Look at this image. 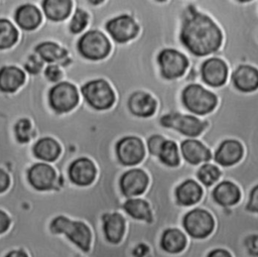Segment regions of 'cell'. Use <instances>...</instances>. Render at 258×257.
I'll return each mask as SVG.
<instances>
[{"label": "cell", "mask_w": 258, "mask_h": 257, "mask_svg": "<svg viewBox=\"0 0 258 257\" xmlns=\"http://www.w3.org/2000/svg\"><path fill=\"white\" fill-rule=\"evenodd\" d=\"M179 40L191 56L205 57L218 52L223 43V33L218 24L195 1H189L180 24Z\"/></svg>", "instance_id": "6da1fadb"}, {"label": "cell", "mask_w": 258, "mask_h": 257, "mask_svg": "<svg viewBox=\"0 0 258 257\" xmlns=\"http://www.w3.org/2000/svg\"><path fill=\"white\" fill-rule=\"evenodd\" d=\"M49 230L55 235H66L82 252L89 253L91 251L92 231L85 223L73 221L64 216H57L50 222Z\"/></svg>", "instance_id": "7a4b0ae2"}, {"label": "cell", "mask_w": 258, "mask_h": 257, "mask_svg": "<svg viewBox=\"0 0 258 257\" xmlns=\"http://www.w3.org/2000/svg\"><path fill=\"white\" fill-rule=\"evenodd\" d=\"M180 98L183 107L190 113L199 116L212 113L219 104L215 93L197 83L186 85L181 91Z\"/></svg>", "instance_id": "3957f363"}, {"label": "cell", "mask_w": 258, "mask_h": 257, "mask_svg": "<svg viewBox=\"0 0 258 257\" xmlns=\"http://www.w3.org/2000/svg\"><path fill=\"white\" fill-rule=\"evenodd\" d=\"M181 227L186 235L195 240L209 238L216 229L214 216L206 209L194 207L181 219Z\"/></svg>", "instance_id": "277c9868"}, {"label": "cell", "mask_w": 258, "mask_h": 257, "mask_svg": "<svg viewBox=\"0 0 258 257\" xmlns=\"http://www.w3.org/2000/svg\"><path fill=\"white\" fill-rule=\"evenodd\" d=\"M161 126L173 129L183 136L196 138L201 137L205 130L210 126V122L206 119H200L194 115L182 114L178 111H172L160 118Z\"/></svg>", "instance_id": "5b68a950"}, {"label": "cell", "mask_w": 258, "mask_h": 257, "mask_svg": "<svg viewBox=\"0 0 258 257\" xmlns=\"http://www.w3.org/2000/svg\"><path fill=\"white\" fill-rule=\"evenodd\" d=\"M161 76L166 80H175L182 77L189 67L185 54L174 48H164L157 56Z\"/></svg>", "instance_id": "8992f818"}, {"label": "cell", "mask_w": 258, "mask_h": 257, "mask_svg": "<svg viewBox=\"0 0 258 257\" xmlns=\"http://www.w3.org/2000/svg\"><path fill=\"white\" fill-rule=\"evenodd\" d=\"M82 94L86 101L98 110L110 108L115 101L114 92L105 80H94L88 82L83 86Z\"/></svg>", "instance_id": "52a82bcc"}, {"label": "cell", "mask_w": 258, "mask_h": 257, "mask_svg": "<svg viewBox=\"0 0 258 257\" xmlns=\"http://www.w3.org/2000/svg\"><path fill=\"white\" fill-rule=\"evenodd\" d=\"M78 47L82 55L89 59H102L110 52V42L107 36L99 30H90L79 40Z\"/></svg>", "instance_id": "ba28073f"}, {"label": "cell", "mask_w": 258, "mask_h": 257, "mask_svg": "<svg viewBox=\"0 0 258 257\" xmlns=\"http://www.w3.org/2000/svg\"><path fill=\"white\" fill-rule=\"evenodd\" d=\"M201 81L213 89H219L227 84L229 68L227 62L218 56L204 60L200 67Z\"/></svg>", "instance_id": "9c48e42d"}, {"label": "cell", "mask_w": 258, "mask_h": 257, "mask_svg": "<svg viewBox=\"0 0 258 257\" xmlns=\"http://www.w3.org/2000/svg\"><path fill=\"white\" fill-rule=\"evenodd\" d=\"M79 102L77 88L68 83L61 82L49 91V103L51 108L57 113L69 112L73 110Z\"/></svg>", "instance_id": "30bf717a"}, {"label": "cell", "mask_w": 258, "mask_h": 257, "mask_svg": "<svg viewBox=\"0 0 258 257\" xmlns=\"http://www.w3.org/2000/svg\"><path fill=\"white\" fill-rule=\"evenodd\" d=\"M116 154L122 164L135 165L145 155L143 142L136 136L124 137L116 145Z\"/></svg>", "instance_id": "8fae6325"}, {"label": "cell", "mask_w": 258, "mask_h": 257, "mask_svg": "<svg viewBox=\"0 0 258 257\" xmlns=\"http://www.w3.org/2000/svg\"><path fill=\"white\" fill-rule=\"evenodd\" d=\"M204 188L192 178H186L174 188L175 204L183 209L197 206L204 198Z\"/></svg>", "instance_id": "7c38bea8"}, {"label": "cell", "mask_w": 258, "mask_h": 257, "mask_svg": "<svg viewBox=\"0 0 258 257\" xmlns=\"http://www.w3.org/2000/svg\"><path fill=\"white\" fill-rule=\"evenodd\" d=\"M244 156V147L240 141L234 138H227L218 145L215 151L214 161L223 167L234 166Z\"/></svg>", "instance_id": "4fadbf2b"}, {"label": "cell", "mask_w": 258, "mask_h": 257, "mask_svg": "<svg viewBox=\"0 0 258 257\" xmlns=\"http://www.w3.org/2000/svg\"><path fill=\"white\" fill-rule=\"evenodd\" d=\"M231 84L240 93L251 94L258 90V69L243 63L238 66L231 74Z\"/></svg>", "instance_id": "5bb4252c"}, {"label": "cell", "mask_w": 258, "mask_h": 257, "mask_svg": "<svg viewBox=\"0 0 258 257\" xmlns=\"http://www.w3.org/2000/svg\"><path fill=\"white\" fill-rule=\"evenodd\" d=\"M211 198L220 207L232 208L241 202L242 190L234 181L221 180L211 190Z\"/></svg>", "instance_id": "9a60e30c"}, {"label": "cell", "mask_w": 258, "mask_h": 257, "mask_svg": "<svg viewBox=\"0 0 258 257\" xmlns=\"http://www.w3.org/2000/svg\"><path fill=\"white\" fill-rule=\"evenodd\" d=\"M149 183L147 173L140 168H133L126 171L120 179V188L125 197L131 198L142 195Z\"/></svg>", "instance_id": "2e32d148"}, {"label": "cell", "mask_w": 258, "mask_h": 257, "mask_svg": "<svg viewBox=\"0 0 258 257\" xmlns=\"http://www.w3.org/2000/svg\"><path fill=\"white\" fill-rule=\"evenodd\" d=\"M106 28L111 36L118 42H126L134 38L139 27L130 15H120L108 21Z\"/></svg>", "instance_id": "e0dca14e"}, {"label": "cell", "mask_w": 258, "mask_h": 257, "mask_svg": "<svg viewBox=\"0 0 258 257\" xmlns=\"http://www.w3.org/2000/svg\"><path fill=\"white\" fill-rule=\"evenodd\" d=\"M180 152L184 161L190 165L208 163L212 159L211 149L202 141L194 138L181 141Z\"/></svg>", "instance_id": "ac0fdd59"}, {"label": "cell", "mask_w": 258, "mask_h": 257, "mask_svg": "<svg viewBox=\"0 0 258 257\" xmlns=\"http://www.w3.org/2000/svg\"><path fill=\"white\" fill-rule=\"evenodd\" d=\"M187 243V235L181 229L171 227L162 232L159 240V247L167 254L177 255L185 250Z\"/></svg>", "instance_id": "d6986e66"}, {"label": "cell", "mask_w": 258, "mask_h": 257, "mask_svg": "<svg viewBox=\"0 0 258 257\" xmlns=\"http://www.w3.org/2000/svg\"><path fill=\"white\" fill-rule=\"evenodd\" d=\"M103 233L108 243L118 245L124 238L126 222L119 213H107L102 217Z\"/></svg>", "instance_id": "ffe728a7"}, {"label": "cell", "mask_w": 258, "mask_h": 257, "mask_svg": "<svg viewBox=\"0 0 258 257\" xmlns=\"http://www.w3.org/2000/svg\"><path fill=\"white\" fill-rule=\"evenodd\" d=\"M70 179L77 185L87 186L96 177V167L89 158H79L72 162L69 168Z\"/></svg>", "instance_id": "44dd1931"}, {"label": "cell", "mask_w": 258, "mask_h": 257, "mask_svg": "<svg viewBox=\"0 0 258 257\" xmlns=\"http://www.w3.org/2000/svg\"><path fill=\"white\" fill-rule=\"evenodd\" d=\"M27 178L31 186L35 189L48 190L53 187L55 181V171L48 164L36 163L29 168Z\"/></svg>", "instance_id": "7402d4cb"}, {"label": "cell", "mask_w": 258, "mask_h": 257, "mask_svg": "<svg viewBox=\"0 0 258 257\" xmlns=\"http://www.w3.org/2000/svg\"><path fill=\"white\" fill-rule=\"evenodd\" d=\"M129 109L132 114L138 117H150L157 108L155 99L144 92H135L129 98Z\"/></svg>", "instance_id": "603a6c76"}, {"label": "cell", "mask_w": 258, "mask_h": 257, "mask_svg": "<svg viewBox=\"0 0 258 257\" xmlns=\"http://www.w3.org/2000/svg\"><path fill=\"white\" fill-rule=\"evenodd\" d=\"M124 211L133 219L143 221L148 226L154 223V217L152 214L149 203L142 199H128L123 204Z\"/></svg>", "instance_id": "cb8c5ba5"}, {"label": "cell", "mask_w": 258, "mask_h": 257, "mask_svg": "<svg viewBox=\"0 0 258 257\" xmlns=\"http://www.w3.org/2000/svg\"><path fill=\"white\" fill-rule=\"evenodd\" d=\"M25 81L24 73L17 67H4L0 70V90L6 93L16 91Z\"/></svg>", "instance_id": "d4e9b609"}, {"label": "cell", "mask_w": 258, "mask_h": 257, "mask_svg": "<svg viewBox=\"0 0 258 257\" xmlns=\"http://www.w3.org/2000/svg\"><path fill=\"white\" fill-rule=\"evenodd\" d=\"M15 20L21 28L25 30H32L41 22V14L34 5L25 4L16 10Z\"/></svg>", "instance_id": "484cf974"}, {"label": "cell", "mask_w": 258, "mask_h": 257, "mask_svg": "<svg viewBox=\"0 0 258 257\" xmlns=\"http://www.w3.org/2000/svg\"><path fill=\"white\" fill-rule=\"evenodd\" d=\"M33 153L41 160L54 161L60 154V146L54 139L44 137L34 144Z\"/></svg>", "instance_id": "4316f807"}, {"label": "cell", "mask_w": 258, "mask_h": 257, "mask_svg": "<svg viewBox=\"0 0 258 257\" xmlns=\"http://www.w3.org/2000/svg\"><path fill=\"white\" fill-rule=\"evenodd\" d=\"M43 11L47 18L53 21L66 19L72 10V1L69 0H45L42 3Z\"/></svg>", "instance_id": "83f0119b"}, {"label": "cell", "mask_w": 258, "mask_h": 257, "mask_svg": "<svg viewBox=\"0 0 258 257\" xmlns=\"http://www.w3.org/2000/svg\"><path fill=\"white\" fill-rule=\"evenodd\" d=\"M196 176L202 184L207 188H210L220 180L222 177V170L215 164L204 163L197 169Z\"/></svg>", "instance_id": "f1b7e54d"}, {"label": "cell", "mask_w": 258, "mask_h": 257, "mask_svg": "<svg viewBox=\"0 0 258 257\" xmlns=\"http://www.w3.org/2000/svg\"><path fill=\"white\" fill-rule=\"evenodd\" d=\"M158 157L163 164L169 167L178 166L180 163V157L177 144L173 140H165L160 149Z\"/></svg>", "instance_id": "f546056e"}, {"label": "cell", "mask_w": 258, "mask_h": 257, "mask_svg": "<svg viewBox=\"0 0 258 257\" xmlns=\"http://www.w3.org/2000/svg\"><path fill=\"white\" fill-rule=\"evenodd\" d=\"M35 51L40 55L42 59L49 62L60 60L67 55V51L53 42L40 43L36 46Z\"/></svg>", "instance_id": "4dcf8cb0"}, {"label": "cell", "mask_w": 258, "mask_h": 257, "mask_svg": "<svg viewBox=\"0 0 258 257\" xmlns=\"http://www.w3.org/2000/svg\"><path fill=\"white\" fill-rule=\"evenodd\" d=\"M18 39V31L7 19H0V49L11 47Z\"/></svg>", "instance_id": "1f68e13d"}, {"label": "cell", "mask_w": 258, "mask_h": 257, "mask_svg": "<svg viewBox=\"0 0 258 257\" xmlns=\"http://www.w3.org/2000/svg\"><path fill=\"white\" fill-rule=\"evenodd\" d=\"M88 23V15L87 13L82 10L81 8H78L75 12V15L73 16L71 23H70V30L73 33H79L81 32Z\"/></svg>", "instance_id": "d6a6232c"}, {"label": "cell", "mask_w": 258, "mask_h": 257, "mask_svg": "<svg viewBox=\"0 0 258 257\" xmlns=\"http://www.w3.org/2000/svg\"><path fill=\"white\" fill-rule=\"evenodd\" d=\"M30 131H31V125L27 119H20L17 122L15 126V133L19 142H22V143L27 142L30 138Z\"/></svg>", "instance_id": "836d02e7"}, {"label": "cell", "mask_w": 258, "mask_h": 257, "mask_svg": "<svg viewBox=\"0 0 258 257\" xmlns=\"http://www.w3.org/2000/svg\"><path fill=\"white\" fill-rule=\"evenodd\" d=\"M243 210L247 213L258 215V183L252 186V188L250 189L247 203L245 204Z\"/></svg>", "instance_id": "e575fe53"}, {"label": "cell", "mask_w": 258, "mask_h": 257, "mask_svg": "<svg viewBox=\"0 0 258 257\" xmlns=\"http://www.w3.org/2000/svg\"><path fill=\"white\" fill-rule=\"evenodd\" d=\"M166 139L162 136V135H152L149 137V139L147 140V146H148V150L150 152V154L158 156L160 149L164 143Z\"/></svg>", "instance_id": "d590c367"}, {"label": "cell", "mask_w": 258, "mask_h": 257, "mask_svg": "<svg viewBox=\"0 0 258 257\" xmlns=\"http://www.w3.org/2000/svg\"><path fill=\"white\" fill-rule=\"evenodd\" d=\"M45 77L48 81L50 82H56L60 79L61 77V72L60 70L58 69L57 66H54V65H49L46 69H45Z\"/></svg>", "instance_id": "8d00e7d4"}, {"label": "cell", "mask_w": 258, "mask_h": 257, "mask_svg": "<svg viewBox=\"0 0 258 257\" xmlns=\"http://www.w3.org/2000/svg\"><path fill=\"white\" fill-rule=\"evenodd\" d=\"M25 69L31 74H36L41 69V61L35 55H31L25 65Z\"/></svg>", "instance_id": "74e56055"}, {"label": "cell", "mask_w": 258, "mask_h": 257, "mask_svg": "<svg viewBox=\"0 0 258 257\" xmlns=\"http://www.w3.org/2000/svg\"><path fill=\"white\" fill-rule=\"evenodd\" d=\"M11 224L10 217L2 210H0V235L5 233Z\"/></svg>", "instance_id": "f35d334b"}, {"label": "cell", "mask_w": 258, "mask_h": 257, "mask_svg": "<svg viewBox=\"0 0 258 257\" xmlns=\"http://www.w3.org/2000/svg\"><path fill=\"white\" fill-rule=\"evenodd\" d=\"M206 257H233L231 252L224 248H215L208 252Z\"/></svg>", "instance_id": "ab89813d"}, {"label": "cell", "mask_w": 258, "mask_h": 257, "mask_svg": "<svg viewBox=\"0 0 258 257\" xmlns=\"http://www.w3.org/2000/svg\"><path fill=\"white\" fill-rule=\"evenodd\" d=\"M10 184V178L9 175L0 168V194L4 192Z\"/></svg>", "instance_id": "60d3db41"}, {"label": "cell", "mask_w": 258, "mask_h": 257, "mask_svg": "<svg viewBox=\"0 0 258 257\" xmlns=\"http://www.w3.org/2000/svg\"><path fill=\"white\" fill-rule=\"evenodd\" d=\"M5 257H29L27 252L24 249H12L10 250Z\"/></svg>", "instance_id": "b9f144b4"}, {"label": "cell", "mask_w": 258, "mask_h": 257, "mask_svg": "<svg viewBox=\"0 0 258 257\" xmlns=\"http://www.w3.org/2000/svg\"><path fill=\"white\" fill-rule=\"evenodd\" d=\"M78 257H83V256H82V255H80V256H78Z\"/></svg>", "instance_id": "7bdbcfd3"}]
</instances>
